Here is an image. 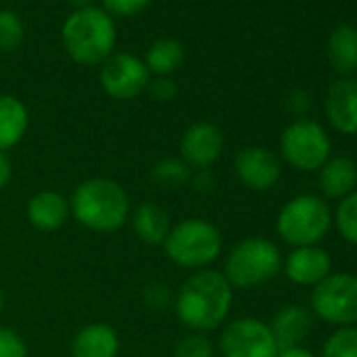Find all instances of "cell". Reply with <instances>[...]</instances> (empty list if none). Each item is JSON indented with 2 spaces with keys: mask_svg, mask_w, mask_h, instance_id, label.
I'll return each instance as SVG.
<instances>
[{
  "mask_svg": "<svg viewBox=\"0 0 357 357\" xmlns=\"http://www.w3.org/2000/svg\"><path fill=\"white\" fill-rule=\"evenodd\" d=\"M145 91L149 93L153 101L168 103L176 97V82L170 76H155V78H149V84Z\"/></svg>",
  "mask_w": 357,
  "mask_h": 357,
  "instance_id": "obj_31",
  "label": "cell"
},
{
  "mask_svg": "<svg viewBox=\"0 0 357 357\" xmlns=\"http://www.w3.org/2000/svg\"><path fill=\"white\" fill-rule=\"evenodd\" d=\"M278 357H315V355L305 347H290V349H282Z\"/></svg>",
  "mask_w": 357,
  "mask_h": 357,
  "instance_id": "obj_35",
  "label": "cell"
},
{
  "mask_svg": "<svg viewBox=\"0 0 357 357\" xmlns=\"http://www.w3.org/2000/svg\"><path fill=\"white\" fill-rule=\"evenodd\" d=\"M61 43L76 63L101 66L114 51L116 24L103 9H76L61 28Z\"/></svg>",
  "mask_w": 357,
  "mask_h": 357,
  "instance_id": "obj_3",
  "label": "cell"
},
{
  "mask_svg": "<svg viewBox=\"0 0 357 357\" xmlns=\"http://www.w3.org/2000/svg\"><path fill=\"white\" fill-rule=\"evenodd\" d=\"M5 311V290H3V284H0V315Z\"/></svg>",
  "mask_w": 357,
  "mask_h": 357,
  "instance_id": "obj_37",
  "label": "cell"
},
{
  "mask_svg": "<svg viewBox=\"0 0 357 357\" xmlns=\"http://www.w3.org/2000/svg\"><path fill=\"white\" fill-rule=\"evenodd\" d=\"M0 357H28V342L17 330L0 326Z\"/></svg>",
  "mask_w": 357,
  "mask_h": 357,
  "instance_id": "obj_28",
  "label": "cell"
},
{
  "mask_svg": "<svg viewBox=\"0 0 357 357\" xmlns=\"http://www.w3.org/2000/svg\"><path fill=\"white\" fill-rule=\"evenodd\" d=\"M101 3H103V11L107 15L132 17V15L143 13L151 0H101Z\"/></svg>",
  "mask_w": 357,
  "mask_h": 357,
  "instance_id": "obj_30",
  "label": "cell"
},
{
  "mask_svg": "<svg viewBox=\"0 0 357 357\" xmlns=\"http://www.w3.org/2000/svg\"><path fill=\"white\" fill-rule=\"evenodd\" d=\"M128 225L132 234L147 246H162L170 234L172 219L166 208L155 202H141L130 211Z\"/></svg>",
  "mask_w": 357,
  "mask_h": 357,
  "instance_id": "obj_18",
  "label": "cell"
},
{
  "mask_svg": "<svg viewBox=\"0 0 357 357\" xmlns=\"http://www.w3.org/2000/svg\"><path fill=\"white\" fill-rule=\"evenodd\" d=\"M234 305V288L223 271L213 267L192 271L172 296V311L190 332L208 334L219 330Z\"/></svg>",
  "mask_w": 357,
  "mask_h": 357,
  "instance_id": "obj_1",
  "label": "cell"
},
{
  "mask_svg": "<svg viewBox=\"0 0 357 357\" xmlns=\"http://www.w3.org/2000/svg\"><path fill=\"white\" fill-rule=\"evenodd\" d=\"M309 107H311V97H309L307 91L294 89V91H290L286 95V109L292 116H298V120H301V116H305L309 112Z\"/></svg>",
  "mask_w": 357,
  "mask_h": 357,
  "instance_id": "obj_33",
  "label": "cell"
},
{
  "mask_svg": "<svg viewBox=\"0 0 357 357\" xmlns=\"http://www.w3.org/2000/svg\"><path fill=\"white\" fill-rule=\"evenodd\" d=\"M321 357H357V328H336L321 347Z\"/></svg>",
  "mask_w": 357,
  "mask_h": 357,
  "instance_id": "obj_25",
  "label": "cell"
},
{
  "mask_svg": "<svg viewBox=\"0 0 357 357\" xmlns=\"http://www.w3.org/2000/svg\"><path fill=\"white\" fill-rule=\"evenodd\" d=\"M332 143L319 122L301 118L288 124L280 137V153L284 162L301 172L319 170L330 160Z\"/></svg>",
  "mask_w": 357,
  "mask_h": 357,
  "instance_id": "obj_7",
  "label": "cell"
},
{
  "mask_svg": "<svg viewBox=\"0 0 357 357\" xmlns=\"http://www.w3.org/2000/svg\"><path fill=\"white\" fill-rule=\"evenodd\" d=\"M219 351L223 357H278L280 347L269 324L259 317H238L223 326Z\"/></svg>",
  "mask_w": 357,
  "mask_h": 357,
  "instance_id": "obj_9",
  "label": "cell"
},
{
  "mask_svg": "<svg viewBox=\"0 0 357 357\" xmlns=\"http://www.w3.org/2000/svg\"><path fill=\"white\" fill-rule=\"evenodd\" d=\"M172 296L174 294L170 292V288L164 282H151L143 290V303L153 311H162L168 305L172 307Z\"/></svg>",
  "mask_w": 357,
  "mask_h": 357,
  "instance_id": "obj_29",
  "label": "cell"
},
{
  "mask_svg": "<svg viewBox=\"0 0 357 357\" xmlns=\"http://www.w3.org/2000/svg\"><path fill=\"white\" fill-rule=\"evenodd\" d=\"M311 311L334 328L357 324V275L330 273L311 288Z\"/></svg>",
  "mask_w": 357,
  "mask_h": 357,
  "instance_id": "obj_8",
  "label": "cell"
},
{
  "mask_svg": "<svg viewBox=\"0 0 357 357\" xmlns=\"http://www.w3.org/2000/svg\"><path fill=\"white\" fill-rule=\"evenodd\" d=\"M280 248L261 236L244 238L225 257L223 275L236 290H255L282 271Z\"/></svg>",
  "mask_w": 357,
  "mask_h": 357,
  "instance_id": "obj_5",
  "label": "cell"
},
{
  "mask_svg": "<svg viewBox=\"0 0 357 357\" xmlns=\"http://www.w3.org/2000/svg\"><path fill=\"white\" fill-rule=\"evenodd\" d=\"M120 334L114 326L103 321H93L82 326L72 342L70 355L72 357H118L120 355Z\"/></svg>",
  "mask_w": 357,
  "mask_h": 357,
  "instance_id": "obj_16",
  "label": "cell"
},
{
  "mask_svg": "<svg viewBox=\"0 0 357 357\" xmlns=\"http://www.w3.org/2000/svg\"><path fill=\"white\" fill-rule=\"evenodd\" d=\"M225 147L223 130L208 120L194 122L185 128L178 141V158L192 170H206L217 164Z\"/></svg>",
  "mask_w": 357,
  "mask_h": 357,
  "instance_id": "obj_11",
  "label": "cell"
},
{
  "mask_svg": "<svg viewBox=\"0 0 357 357\" xmlns=\"http://www.w3.org/2000/svg\"><path fill=\"white\" fill-rule=\"evenodd\" d=\"M326 118L340 135H357V80L340 78L326 95Z\"/></svg>",
  "mask_w": 357,
  "mask_h": 357,
  "instance_id": "obj_14",
  "label": "cell"
},
{
  "mask_svg": "<svg viewBox=\"0 0 357 357\" xmlns=\"http://www.w3.org/2000/svg\"><path fill=\"white\" fill-rule=\"evenodd\" d=\"M145 66L153 76H172L185 61V49L176 38H158L145 53Z\"/></svg>",
  "mask_w": 357,
  "mask_h": 357,
  "instance_id": "obj_22",
  "label": "cell"
},
{
  "mask_svg": "<svg viewBox=\"0 0 357 357\" xmlns=\"http://www.w3.org/2000/svg\"><path fill=\"white\" fill-rule=\"evenodd\" d=\"M172 357H215V344L208 334L190 332L176 340Z\"/></svg>",
  "mask_w": 357,
  "mask_h": 357,
  "instance_id": "obj_27",
  "label": "cell"
},
{
  "mask_svg": "<svg viewBox=\"0 0 357 357\" xmlns=\"http://www.w3.org/2000/svg\"><path fill=\"white\" fill-rule=\"evenodd\" d=\"M130 198L126 190L107 176L80 181L70 196L72 219L93 234H116L128 225Z\"/></svg>",
  "mask_w": 357,
  "mask_h": 357,
  "instance_id": "obj_2",
  "label": "cell"
},
{
  "mask_svg": "<svg viewBox=\"0 0 357 357\" xmlns=\"http://www.w3.org/2000/svg\"><path fill=\"white\" fill-rule=\"evenodd\" d=\"M26 217L28 223L38 231H47V234L57 231L72 217L70 200L55 190H43L28 200Z\"/></svg>",
  "mask_w": 357,
  "mask_h": 357,
  "instance_id": "obj_15",
  "label": "cell"
},
{
  "mask_svg": "<svg viewBox=\"0 0 357 357\" xmlns=\"http://www.w3.org/2000/svg\"><path fill=\"white\" fill-rule=\"evenodd\" d=\"M166 259L188 271L208 269L223 252V236L219 227L206 219L190 217L172 223L162 244Z\"/></svg>",
  "mask_w": 357,
  "mask_h": 357,
  "instance_id": "obj_4",
  "label": "cell"
},
{
  "mask_svg": "<svg viewBox=\"0 0 357 357\" xmlns=\"http://www.w3.org/2000/svg\"><path fill=\"white\" fill-rule=\"evenodd\" d=\"M282 269L292 284L313 288L332 273V259L321 246H301L288 252Z\"/></svg>",
  "mask_w": 357,
  "mask_h": 357,
  "instance_id": "obj_13",
  "label": "cell"
},
{
  "mask_svg": "<svg viewBox=\"0 0 357 357\" xmlns=\"http://www.w3.org/2000/svg\"><path fill=\"white\" fill-rule=\"evenodd\" d=\"M70 3L76 7V9H84V7H93V0H70Z\"/></svg>",
  "mask_w": 357,
  "mask_h": 357,
  "instance_id": "obj_36",
  "label": "cell"
},
{
  "mask_svg": "<svg viewBox=\"0 0 357 357\" xmlns=\"http://www.w3.org/2000/svg\"><path fill=\"white\" fill-rule=\"evenodd\" d=\"M149 70L143 59L130 53H112L99 72V82L103 91L116 101H130L145 93L149 84Z\"/></svg>",
  "mask_w": 357,
  "mask_h": 357,
  "instance_id": "obj_10",
  "label": "cell"
},
{
  "mask_svg": "<svg viewBox=\"0 0 357 357\" xmlns=\"http://www.w3.org/2000/svg\"><path fill=\"white\" fill-rule=\"evenodd\" d=\"M311 328H313V317L301 305H284L282 309L275 311V315L269 321V330L280 351L290 347H301V342L309 336Z\"/></svg>",
  "mask_w": 357,
  "mask_h": 357,
  "instance_id": "obj_17",
  "label": "cell"
},
{
  "mask_svg": "<svg viewBox=\"0 0 357 357\" xmlns=\"http://www.w3.org/2000/svg\"><path fill=\"white\" fill-rule=\"evenodd\" d=\"M190 188L196 194H200V196L213 194L215 188H217V176H215V172L211 168H206V170H194L192 172V178H190Z\"/></svg>",
  "mask_w": 357,
  "mask_h": 357,
  "instance_id": "obj_32",
  "label": "cell"
},
{
  "mask_svg": "<svg viewBox=\"0 0 357 357\" xmlns=\"http://www.w3.org/2000/svg\"><path fill=\"white\" fill-rule=\"evenodd\" d=\"M24 43V24L11 9L0 11V51L11 53Z\"/></svg>",
  "mask_w": 357,
  "mask_h": 357,
  "instance_id": "obj_26",
  "label": "cell"
},
{
  "mask_svg": "<svg viewBox=\"0 0 357 357\" xmlns=\"http://www.w3.org/2000/svg\"><path fill=\"white\" fill-rule=\"evenodd\" d=\"M317 185H319V192L324 194V198H328V200L347 198L357 188V164L344 155L330 158L319 168Z\"/></svg>",
  "mask_w": 357,
  "mask_h": 357,
  "instance_id": "obj_19",
  "label": "cell"
},
{
  "mask_svg": "<svg viewBox=\"0 0 357 357\" xmlns=\"http://www.w3.org/2000/svg\"><path fill=\"white\" fill-rule=\"evenodd\" d=\"M328 59L330 66L342 76H349L357 70V28L344 24L330 34Z\"/></svg>",
  "mask_w": 357,
  "mask_h": 357,
  "instance_id": "obj_21",
  "label": "cell"
},
{
  "mask_svg": "<svg viewBox=\"0 0 357 357\" xmlns=\"http://www.w3.org/2000/svg\"><path fill=\"white\" fill-rule=\"evenodd\" d=\"M192 168L181 160V158H160L153 166H151V181L160 188V190H181L185 185H190L192 178Z\"/></svg>",
  "mask_w": 357,
  "mask_h": 357,
  "instance_id": "obj_23",
  "label": "cell"
},
{
  "mask_svg": "<svg viewBox=\"0 0 357 357\" xmlns=\"http://www.w3.org/2000/svg\"><path fill=\"white\" fill-rule=\"evenodd\" d=\"M332 213L324 198L313 194H301L288 200L275 219V231L292 248L319 246L330 234Z\"/></svg>",
  "mask_w": 357,
  "mask_h": 357,
  "instance_id": "obj_6",
  "label": "cell"
},
{
  "mask_svg": "<svg viewBox=\"0 0 357 357\" xmlns=\"http://www.w3.org/2000/svg\"><path fill=\"white\" fill-rule=\"evenodd\" d=\"M332 225H336L344 242L357 246V192L338 200V206L332 215Z\"/></svg>",
  "mask_w": 357,
  "mask_h": 357,
  "instance_id": "obj_24",
  "label": "cell"
},
{
  "mask_svg": "<svg viewBox=\"0 0 357 357\" xmlns=\"http://www.w3.org/2000/svg\"><path fill=\"white\" fill-rule=\"evenodd\" d=\"M13 178V164L7 155V151H0V192H3Z\"/></svg>",
  "mask_w": 357,
  "mask_h": 357,
  "instance_id": "obj_34",
  "label": "cell"
},
{
  "mask_svg": "<svg viewBox=\"0 0 357 357\" xmlns=\"http://www.w3.org/2000/svg\"><path fill=\"white\" fill-rule=\"evenodd\" d=\"M234 170L238 181L250 192H269L278 185L282 176L280 158L261 145L240 149L234 158Z\"/></svg>",
  "mask_w": 357,
  "mask_h": 357,
  "instance_id": "obj_12",
  "label": "cell"
},
{
  "mask_svg": "<svg viewBox=\"0 0 357 357\" xmlns=\"http://www.w3.org/2000/svg\"><path fill=\"white\" fill-rule=\"evenodd\" d=\"M30 126V114L22 99L0 95V151L17 147Z\"/></svg>",
  "mask_w": 357,
  "mask_h": 357,
  "instance_id": "obj_20",
  "label": "cell"
}]
</instances>
